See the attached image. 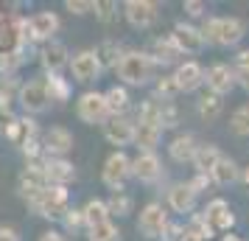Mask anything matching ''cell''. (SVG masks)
<instances>
[{
  "instance_id": "19",
  "label": "cell",
  "mask_w": 249,
  "mask_h": 241,
  "mask_svg": "<svg viewBox=\"0 0 249 241\" xmlns=\"http://www.w3.org/2000/svg\"><path fill=\"white\" fill-rule=\"evenodd\" d=\"M146 54H148V59H151L154 65H171V62H177V59L182 56L179 48L174 45L171 37H160V39H154Z\"/></svg>"
},
{
  "instance_id": "21",
  "label": "cell",
  "mask_w": 249,
  "mask_h": 241,
  "mask_svg": "<svg viewBox=\"0 0 249 241\" xmlns=\"http://www.w3.org/2000/svg\"><path fill=\"white\" fill-rule=\"evenodd\" d=\"M224 154H221V149L215 146V143H202L199 149H196V154H193V168H196V174H210L213 171V166L218 160H221Z\"/></svg>"
},
{
  "instance_id": "20",
  "label": "cell",
  "mask_w": 249,
  "mask_h": 241,
  "mask_svg": "<svg viewBox=\"0 0 249 241\" xmlns=\"http://www.w3.org/2000/svg\"><path fill=\"white\" fill-rule=\"evenodd\" d=\"M42 168H45V177L51 185H65L70 183L76 171H73V163H68L65 157H51V160L42 163Z\"/></svg>"
},
{
  "instance_id": "30",
  "label": "cell",
  "mask_w": 249,
  "mask_h": 241,
  "mask_svg": "<svg viewBox=\"0 0 249 241\" xmlns=\"http://www.w3.org/2000/svg\"><path fill=\"white\" fill-rule=\"evenodd\" d=\"M224 110V101H221V95H213V93H204L202 98H199V118L202 121H215L218 115Z\"/></svg>"
},
{
  "instance_id": "36",
  "label": "cell",
  "mask_w": 249,
  "mask_h": 241,
  "mask_svg": "<svg viewBox=\"0 0 249 241\" xmlns=\"http://www.w3.org/2000/svg\"><path fill=\"white\" fill-rule=\"evenodd\" d=\"M90 241H121V230L112 222H104L98 227H90Z\"/></svg>"
},
{
  "instance_id": "47",
  "label": "cell",
  "mask_w": 249,
  "mask_h": 241,
  "mask_svg": "<svg viewBox=\"0 0 249 241\" xmlns=\"http://www.w3.org/2000/svg\"><path fill=\"white\" fill-rule=\"evenodd\" d=\"M0 241H20L12 227H0Z\"/></svg>"
},
{
  "instance_id": "4",
  "label": "cell",
  "mask_w": 249,
  "mask_h": 241,
  "mask_svg": "<svg viewBox=\"0 0 249 241\" xmlns=\"http://www.w3.org/2000/svg\"><path fill=\"white\" fill-rule=\"evenodd\" d=\"M165 227H168V213L160 202H148L143 210H140V219H137V230L146 236V239H162L165 236Z\"/></svg>"
},
{
  "instance_id": "8",
  "label": "cell",
  "mask_w": 249,
  "mask_h": 241,
  "mask_svg": "<svg viewBox=\"0 0 249 241\" xmlns=\"http://www.w3.org/2000/svg\"><path fill=\"white\" fill-rule=\"evenodd\" d=\"M202 219L213 227V233H230V230L235 227V216H232L227 199H210V202L204 205Z\"/></svg>"
},
{
  "instance_id": "15",
  "label": "cell",
  "mask_w": 249,
  "mask_h": 241,
  "mask_svg": "<svg viewBox=\"0 0 249 241\" xmlns=\"http://www.w3.org/2000/svg\"><path fill=\"white\" fill-rule=\"evenodd\" d=\"M48 90H45V81H28L20 87V104H23L28 112H42L48 107Z\"/></svg>"
},
{
  "instance_id": "28",
  "label": "cell",
  "mask_w": 249,
  "mask_h": 241,
  "mask_svg": "<svg viewBox=\"0 0 249 241\" xmlns=\"http://www.w3.org/2000/svg\"><path fill=\"white\" fill-rule=\"evenodd\" d=\"M68 62V48L65 45H59V42H51V45L42 51V65H45L48 70H51V76L56 73L62 65Z\"/></svg>"
},
{
  "instance_id": "11",
  "label": "cell",
  "mask_w": 249,
  "mask_h": 241,
  "mask_svg": "<svg viewBox=\"0 0 249 241\" xmlns=\"http://www.w3.org/2000/svg\"><path fill=\"white\" fill-rule=\"evenodd\" d=\"M168 37L174 39V45L179 48V54H199V51L204 48L202 31H199L196 25H191V23H177Z\"/></svg>"
},
{
  "instance_id": "6",
  "label": "cell",
  "mask_w": 249,
  "mask_h": 241,
  "mask_svg": "<svg viewBox=\"0 0 249 241\" xmlns=\"http://www.w3.org/2000/svg\"><path fill=\"white\" fill-rule=\"evenodd\" d=\"M76 112L84 124H92V127L109 121V110H107V101H104L101 93H84L76 101Z\"/></svg>"
},
{
  "instance_id": "24",
  "label": "cell",
  "mask_w": 249,
  "mask_h": 241,
  "mask_svg": "<svg viewBox=\"0 0 249 241\" xmlns=\"http://www.w3.org/2000/svg\"><path fill=\"white\" fill-rule=\"evenodd\" d=\"M210 180L215 185H232L241 180V168H238L235 160H230V157H221V160L213 166V171H210Z\"/></svg>"
},
{
  "instance_id": "10",
  "label": "cell",
  "mask_w": 249,
  "mask_h": 241,
  "mask_svg": "<svg viewBox=\"0 0 249 241\" xmlns=\"http://www.w3.org/2000/svg\"><path fill=\"white\" fill-rule=\"evenodd\" d=\"M171 79H174L179 93H196L204 84V68L199 62H193V59L191 62H179Z\"/></svg>"
},
{
  "instance_id": "46",
  "label": "cell",
  "mask_w": 249,
  "mask_h": 241,
  "mask_svg": "<svg viewBox=\"0 0 249 241\" xmlns=\"http://www.w3.org/2000/svg\"><path fill=\"white\" fill-rule=\"evenodd\" d=\"M235 68L238 70H247V73H249V48H247V51H241V54L235 56Z\"/></svg>"
},
{
  "instance_id": "27",
  "label": "cell",
  "mask_w": 249,
  "mask_h": 241,
  "mask_svg": "<svg viewBox=\"0 0 249 241\" xmlns=\"http://www.w3.org/2000/svg\"><path fill=\"white\" fill-rule=\"evenodd\" d=\"M34 132H36V127H34V121H31V118H14L12 129H9L6 135H9L17 146H25L28 140H34Z\"/></svg>"
},
{
  "instance_id": "39",
  "label": "cell",
  "mask_w": 249,
  "mask_h": 241,
  "mask_svg": "<svg viewBox=\"0 0 249 241\" xmlns=\"http://www.w3.org/2000/svg\"><path fill=\"white\" fill-rule=\"evenodd\" d=\"M210 183H213V180H210V174H196V177H193L191 183H188V188H191L193 194L199 196V194H202V191H204V188H207Z\"/></svg>"
},
{
  "instance_id": "2",
  "label": "cell",
  "mask_w": 249,
  "mask_h": 241,
  "mask_svg": "<svg viewBox=\"0 0 249 241\" xmlns=\"http://www.w3.org/2000/svg\"><path fill=\"white\" fill-rule=\"evenodd\" d=\"M118 76L126 81V84H146L151 79V70H154V62L148 59L146 51H126L121 62H118Z\"/></svg>"
},
{
  "instance_id": "43",
  "label": "cell",
  "mask_w": 249,
  "mask_h": 241,
  "mask_svg": "<svg viewBox=\"0 0 249 241\" xmlns=\"http://www.w3.org/2000/svg\"><path fill=\"white\" fill-rule=\"evenodd\" d=\"M65 224H68L70 230H76V227H81L84 224V219H81V210H65Z\"/></svg>"
},
{
  "instance_id": "34",
  "label": "cell",
  "mask_w": 249,
  "mask_h": 241,
  "mask_svg": "<svg viewBox=\"0 0 249 241\" xmlns=\"http://www.w3.org/2000/svg\"><path fill=\"white\" fill-rule=\"evenodd\" d=\"M107 213L109 216H129L132 213V196L129 194H112L109 196V202H107Z\"/></svg>"
},
{
  "instance_id": "5",
  "label": "cell",
  "mask_w": 249,
  "mask_h": 241,
  "mask_svg": "<svg viewBox=\"0 0 249 241\" xmlns=\"http://www.w3.org/2000/svg\"><path fill=\"white\" fill-rule=\"evenodd\" d=\"M104 183L112 188L115 194H121L124 191L126 180L132 177V160L126 157L124 151H115V154H109L107 157V163H104Z\"/></svg>"
},
{
  "instance_id": "48",
  "label": "cell",
  "mask_w": 249,
  "mask_h": 241,
  "mask_svg": "<svg viewBox=\"0 0 249 241\" xmlns=\"http://www.w3.org/2000/svg\"><path fill=\"white\" fill-rule=\"evenodd\" d=\"M39 241H68L65 236H59V233H53V230H48V233H42V239Z\"/></svg>"
},
{
  "instance_id": "7",
  "label": "cell",
  "mask_w": 249,
  "mask_h": 241,
  "mask_svg": "<svg viewBox=\"0 0 249 241\" xmlns=\"http://www.w3.org/2000/svg\"><path fill=\"white\" fill-rule=\"evenodd\" d=\"M204 84H207V93L224 98L227 93L235 87V68H230L224 62H215L204 70Z\"/></svg>"
},
{
  "instance_id": "9",
  "label": "cell",
  "mask_w": 249,
  "mask_h": 241,
  "mask_svg": "<svg viewBox=\"0 0 249 241\" xmlns=\"http://www.w3.org/2000/svg\"><path fill=\"white\" fill-rule=\"evenodd\" d=\"M124 17L129 20L132 28H151L160 17L157 3H151V0H129V3H124Z\"/></svg>"
},
{
  "instance_id": "1",
  "label": "cell",
  "mask_w": 249,
  "mask_h": 241,
  "mask_svg": "<svg viewBox=\"0 0 249 241\" xmlns=\"http://www.w3.org/2000/svg\"><path fill=\"white\" fill-rule=\"evenodd\" d=\"M199 31H202L204 42H213V45L230 48V45H238V42L244 39V34H247V25L241 23L238 17H207Z\"/></svg>"
},
{
  "instance_id": "42",
  "label": "cell",
  "mask_w": 249,
  "mask_h": 241,
  "mask_svg": "<svg viewBox=\"0 0 249 241\" xmlns=\"http://www.w3.org/2000/svg\"><path fill=\"white\" fill-rule=\"evenodd\" d=\"M115 9H118V3H95V14L101 17L104 23H109L115 17Z\"/></svg>"
},
{
  "instance_id": "41",
  "label": "cell",
  "mask_w": 249,
  "mask_h": 241,
  "mask_svg": "<svg viewBox=\"0 0 249 241\" xmlns=\"http://www.w3.org/2000/svg\"><path fill=\"white\" fill-rule=\"evenodd\" d=\"M182 9H185V14H191V17H202V14L207 12V6H204L202 0H185Z\"/></svg>"
},
{
  "instance_id": "33",
  "label": "cell",
  "mask_w": 249,
  "mask_h": 241,
  "mask_svg": "<svg viewBox=\"0 0 249 241\" xmlns=\"http://www.w3.org/2000/svg\"><path fill=\"white\" fill-rule=\"evenodd\" d=\"M45 90H48V98H51V101H68V95H70L68 81L62 79L59 73H53V76H48V81H45Z\"/></svg>"
},
{
  "instance_id": "31",
  "label": "cell",
  "mask_w": 249,
  "mask_h": 241,
  "mask_svg": "<svg viewBox=\"0 0 249 241\" xmlns=\"http://www.w3.org/2000/svg\"><path fill=\"white\" fill-rule=\"evenodd\" d=\"M160 112H162V101H157V98H146V101L140 104V110H137V124L160 127Z\"/></svg>"
},
{
  "instance_id": "49",
  "label": "cell",
  "mask_w": 249,
  "mask_h": 241,
  "mask_svg": "<svg viewBox=\"0 0 249 241\" xmlns=\"http://www.w3.org/2000/svg\"><path fill=\"white\" fill-rule=\"evenodd\" d=\"M241 180H244V183L249 185V166H247V168H244V171H241Z\"/></svg>"
},
{
  "instance_id": "12",
  "label": "cell",
  "mask_w": 249,
  "mask_h": 241,
  "mask_svg": "<svg viewBox=\"0 0 249 241\" xmlns=\"http://www.w3.org/2000/svg\"><path fill=\"white\" fill-rule=\"evenodd\" d=\"M104 138L109 140L112 146H129V143H135V121H129L124 115L109 118L104 124Z\"/></svg>"
},
{
  "instance_id": "17",
  "label": "cell",
  "mask_w": 249,
  "mask_h": 241,
  "mask_svg": "<svg viewBox=\"0 0 249 241\" xmlns=\"http://www.w3.org/2000/svg\"><path fill=\"white\" fill-rule=\"evenodd\" d=\"M42 149H45L51 157H65V154L73 149V135L62 127L48 129L45 138H42Z\"/></svg>"
},
{
  "instance_id": "32",
  "label": "cell",
  "mask_w": 249,
  "mask_h": 241,
  "mask_svg": "<svg viewBox=\"0 0 249 241\" xmlns=\"http://www.w3.org/2000/svg\"><path fill=\"white\" fill-rule=\"evenodd\" d=\"M230 129L238 138H249V104H241L235 112L230 115Z\"/></svg>"
},
{
  "instance_id": "13",
  "label": "cell",
  "mask_w": 249,
  "mask_h": 241,
  "mask_svg": "<svg viewBox=\"0 0 249 241\" xmlns=\"http://www.w3.org/2000/svg\"><path fill=\"white\" fill-rule=\"evenodd\" d=\"M23 28L28 39H51L59 28V17L53 12H39L28 23H23Z\"/></svg>"
},
{
  "instance_id": "23",
  "label": "cell",
  "mask_w": 249,
  "mask_h": 241,
  "mask_svg": "<svg viewBox=\"0 0 249 241\" xmlns=\"http://www.w3.org/2000/svg\"><path fill=\"white\" fill-rule=\"evenodd\" d=\"M160 138H162V129L160 127H151V124H135V143L140 146V151L154 154V149L160 146Z\"/></svg>"
},
{
  "instance_id": "25",
  "label": "cell",
  "mask_w": 249,
  "mask_h": 241,
  "mask_svg": "<svg viewBox=\"0 0 249 241\" xmlns=\"http://www.w3.org/2000/svg\"><path fill=\"white\" fill-rule=\"evenodd\" d=\"M104 101H107V110H109V118H118V115H124L129 110V90L126 87H109V90L104 93Z\"/></svg>"
},
{
  "instance_id": "14",
  "label": "cell",
  "mask_w": 249,
  "mask_h": 241,
  "mask_svg": "<svg viewBox=\"0 0 249 241\" xmlns=\"http://www.w3.org/2000/svg\"><path fill=\"white\" fill-rule=\"evenodd\" d=\"M70 70H73V79L76 81H95L101 73V65L92 51H79L76 56L70 59Z\"/></svg>"
},
{
  "instance_id": "44",
  "label": "cell",
  "mask_w": 249,
  "mask_h": 241,
  "mask_svg": "<svg viewBox=\"0 0 249 241\" xmlns=\"http://www.w3.org/2000/svg\"><path fill=\"white\" fill-rule=\"evenodd\" d=\"M235 84H238L244 93H249V73H247V70H238V68H235Z\"/></svg>"
},
{
  "instance_id": "3",
  "label": "cell",
  "mask_w": 249,
  "mask_h": 241,
  "mask_svg": "<svg viewBox=\"0 0 249 241\" xmlns=\"http://www.w3.org/2000/svg\"><path fill=\"white\" fill-rule=\"evenodd\" d=\"M31 207L39 216L62 219L65 210H68V191H65V185H48L42 194L31 199Z\"/></svg>"
},
{
  "instance_id": "18",
  "label": "cell",
  "mask_w": 249,
  "mask_h": 241,
  "mask_svg": "<svg viewBox=\"0 0 249 241\" xmlns=\"http://www.w3.org/2000/svg\"><path fill=\"white\" fill-rule=\"evenodd\" d=\"M168 205L174 213H191L193 207H196V194H193L191 188H188V183H177L168 188Z\"/></svg>"
},
{
  "instance_id": "40",
  "label": "cell",
  "mask_w": 249,
  "mask_h": 241,
  "mask_svg": "<svg viewBox=\"0 0 249 241\" xmlns=\"http://www.w3.org/2000/svg\"><path fill=\"white\" fill-rule=\"evenodd\" d=\"M68 9L73 14H87V12H95V3H90V0H68Z\"/></svg>"
},
{
  "instance_id": "45",
  "label": "cell",
  "mask_w": 249,
  "mask_h": 241,
  "mask_svg": "<svg viewBox=\"0 0 249 241\" xmlns=\"http://www.w3.org/2000/svg\"><path fill=\"white\" fill-rule=\"evenodd\" d=\"M0 42H3V45H14V42H17L12 25H9V28H0Z\"/></svg>"
},
{
  "instance_id": "16",
  "label": "cell",
  "mask_w": 249,
  "mask_h": 241,
  "mask_svg": "<svg viewBox=\"0 0 249 241\" xmlns=\"http://www.w3.org/2000/svg\"><path fill=\"white\" fill-rule=\"evenodd\" d=\"M132 174H135L140 183H157L160 177H162V163H160L157 154L140 151V157L132 160Z\"/></svg>"
},
{
  "instance_id": "29",
  "label": "cell",
  "mask_w": 249,
  "mask_h": 241,
  "mask_svg": "<svg viewBox=\"0 0 249 241\" xmlns=\"http://www.w3.org/2000/svg\"><path fill=\"white\" fill-rule=\"evenodd\" d=\"M95 54V59H98V65H107V68H118V62H121V48H118V42H112V39H107V42H101V45L92 51Z\"/></svg>"
},
{
  "instance_id": "35",
  "label": "cell",
  "mask_w": 249,
  "mask_h": 241,
  "mask_svg": "<svg viewBox=\"0 0 249 241\" xmlns=\"http://www.w3.org/2000/svg\"><path fill=\"white\" fill-rule=\"evenodd\" d=\"M179 95V90H177V84H174V79L171 76H165V79L157 81V87H154V95L151 98H162V104H174V98Z\"/></svg>"
},
{
  "instance_id": "22",
  "label": "cell",
  "mask_w": 249,
  "mask_h": 241,
  "mask_svg": "<svg viewBox=\"0 0 249 241\" xmlns=\"http://www.w3.org/2000/svg\"><path fill=\"white\" fill-rule=\"evenodd\" d=\"M196 149H199V143H196L193 135H177V138L171 140L168 154H171L174 163H191L193 154H196Z\"/></svg>"
},
{
  "instance_id": "26",
  "label": "cell",
  "mask_w": 249,
  "mask_h": 241,
  "mask_svg": "<svg viewBox=\"0 0 249 241\" xmlns=\"http://www.w3.org/2000/svg\"><path fill=\"white\" fill-rule=\"evenodd\" d=\"M81 219H84L87 227H98V224H104V222H109L107 202H101V199H90L87 205L81 207Z\"/></svg>"
},
{
  "instance_id": "37",
  "label": "cell",
  "mask_w": 249,
  "mask_h": 241,
  "mask_svg": "<svg viewBox=\"0 0 249 241\" xmlns=\"http://www.w3.org/2000/svg\"><path fill=\"white\" fill-rule=\"evenodd\" d=\"M179 124V112L174 104H162V112H160V127L162 129H174Z\"/></svg>"
},
{
  "instance_id": "38",
  "label": "cell",
  "mask_w": 249,
  "mask_h": 241,
  "mask_svg": "<svg viewBox=\"0 0 249 241\" xmlns=\"http://www.w3.org/2000/svg\"><path fill=\"white\" fill-rule=\"evenodd\" d=\"M14 68H17V54H14V51H3V54H0V76H3V73L9 76Z\"/></svg>"
}]
</instances>
